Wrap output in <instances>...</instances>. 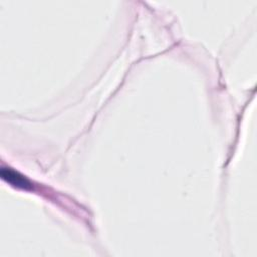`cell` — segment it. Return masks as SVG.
Segmentation results:
<instances>
[{
  "label": "cell",
  "instance_id": "1",
  "mask_svg": "<svg viewBox=\"0 0 257 257\" xmlns=\"http://www.w3.org/2000/svg\"><path fill=\"white\" fill-rule=\"evenodd\" d=\"M1 177L4 181H6L7 183H9L10 185L17 187V188H21V189H30L31 188V184L29 183V181L23 177L22 175H20L18 172H15L14 170H12L11 168H1Z\"/></svg>",
  "mask_w": 257,
  "mask_h": 257
}]
</instances>
